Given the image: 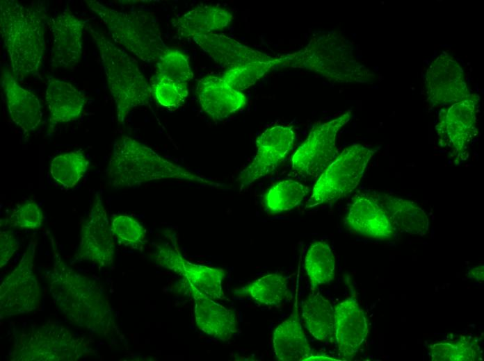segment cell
Masks as SVG:
<instances>
[{
    "instance_id": "cell-1",
    "label": "cell",
    "mask_w": 484,
    "mask_h": 361,
    "mask_svg": "<svg viewBox=\"0 0 484 361\" xmlns=\"http://www.w3.org/2000/svg\"><path fill=\"white\" fill-rule=\"evenodd\" d=\"M51 242L54 264L49 276V291L58 308L78 326L97 335H106L113 317L101 285L68 267L57 251L53 237Z\"/></svg>"
},
{
    "instance_id": "cell-2",
    "label": "cell",
    "mask_w": 484,
    "mask_h": 361,
    "mask_svg": "<svg viewBox=\"0 0 484 361\" xmlns=\"http://www.w3.org/2000/svg\"><path fill=\"white\" fill-rule=\"evenodd\" d=\"M47 5L37 1L23 5L14 0L0 1V32L17 78L37 74L45 45Z\"/></svg>"
},
{
    "instance_id": "cell-3",
    "label": "cell",
    "mask_w": 484,
    "mask_h": 361,
    "mask_svg": "<svg viewBox=\"0 0 484 361\" xmlns=\"http://www.w3.org/2000/svg\"><path fill=\"white\" fill-rule=\"evenodd\" d=\"M106 174L109 184L115 188L138 187L148 182L166 179L193 181L210 187L218 185L210 179L197 176L167 160L150 147L127 135H122L114 142Z\"/></svg>"
},
{
    "instance_id": "cell-4",
    "label": "cell",
    "mask_w": 484,
    "mask_h": 361,
    "mask_svg": "<svg viewBox=\"0 0 484 361\" xmlns=\"http://www.w3.org/2000/svg\"><path fill=\"white\" fill-rule=\"evenodd\" d=\"M280 67L302 68L339 83H369L376 74L354 57L350 43L336 32L315 35L302 49L282 56Z\"/></svg>"
},
{
    "instance_id": "cell-5",
    "label": "cell",
    "mask_w": 484,
    "mask_h": 361,
    "mask_svg": "<svg viewBox=\"0 0 484 361\" xmlns=\"http://www.w3.org/2000/svg\"><path fill=\"white\" fill-rule=\"evenodd\" d=\"M88 29L99 50L118 122L123 124L131 110L150 104V85L132 57L98 29L90 25Z\"/></svg>"
},
{
    "instance_id": "cell-6",
    "label": "cell",
    "mask_w": 484,
    "mask_h": 361,
    "mask_svg": "<svg viewBox=\"0 0 484 361\" xmlns=\"http://www.w3.org/2000/svg\"><path fill=\"white\" fill-rule=\"evenodd\" d=\"M88 8L104 24L112 39L147 63H156L169 47L162 39L154 15L145 11L117 10L95 0Z\"/></svg>"
},
{
    "instance_id": "cell-7",
    "label": "cell",
    "mask_w": 484,
    "mask_h": 361,
    "mask_svg": "<svg viewBox=\"0 0 484 361\" xmlns=\"http://www.w3.org/2000/svg\"><path fill=\"white\" fill-rule=\"evenodd\" d=\"M86 340L52 320L23 330L12 352L16 361H74L86 353Z\"/></svg>"
},
{
    "instance_id": "cell-8",
    "label": "cell",
    "mask_w": 484,
    "mask_h": 361,
    "mask_svg": "<svg viewBox=\"0 0 484 361\" xmlns=\"http://www.w3.org/2000/svg\"><path fill=\"white\" fill-rule=\"evenodd\" d=\"M376 151L359 144L346 148L321 174L306 208L335 201L350 194Z\"/></svg>"
},
{
    "instance_id": "cell-9",
    "label": "cell",
    "mask_w": 484,
    "mask_h": 361,
    "mask_svg": "<svg viewBox=\"0 0 484 361\" xmlns=\"http://www.w3.org/2000/svg\"><path fill=\"white\" fill-rule=\"evenodd\" d=\"M36 241L31 240L17 266L4 277L0 286L1 319L36 310L40 287L33 271Z\"/></svg>"
},
{
    "instance_id": "cell-10",
    "label": "cell",
    "mask_w": 484,
    "mask_h": 361,
    "mask_svg": "<svg viewBox=\"0 0 484 361\" xmlns=\"http://www.w3.org/2000/svg\"><path fill=\"white\" fill-rule=\"evenodd\" d=\"M351 117V110L315 127L298 147L291 159L292 168L298 173L316 177L334 160L336 137L339 131Z\"/></svg>"
},
{
    "instance_id": "cell-11",
    "label": "cell",
    "mask_w": 484,
    "mask_h": 361,
    "mask_svg": "<svg viewBox=\"0 0 484 361\" xmlns=\"http://www.w3.org/2000/svg\"><path fill=\"white\" fill-rule=\"evenodd\" d=\"M115 243L100 192L95 194L88 217L81 229L76 254L78 260L89 261L102 267L113 263Z\"/></svg>"
},
{
    "instance_id": "cell-12",
    "label": "cell",
    "mask_w": 484,
    "mask_h": 361,
    "mask_svg": "<svg viewBox=\"0 0 484 361\" xmlns=\"http://www.w3.org/2000/svg\"><path fill=\"white\" fill-rule=\"evenodd\" d=\"M294 135L290 126H275L264 131L257 139L255 158L236 179L241 187H248L273 171L291 150Z\"/></svg>"
},
{
    "instance_id": "cell-13",
    "label": "cell",
    "mask_w": 484,
    "mask_h": 361,
    "mask_svg": "<svg viewBox=\"0 0 484 361\" xmlns=\"http://www.w3.org/2000/svg\"><path fill=\"white\" fill-rule=\"evenodd\" d=\"M479 97L469 94L442 112L436 125L439 144L459 154L476 135V113Z\"/></svg>"
},
{
    "instance_id": "cell-14",
    "label": "cell",
    "mask_w": 484,
    "mask_h": 361,
    "mask_svg": "<svg viewBox=\"0 0 484 361\" xmlns=\"http://www.w3.org/2000/svg\"><path fill=\"white\" fill-rule=\"evenodd\" d=\"M428 101L434 106L452 105L470 93L458 62L444 52L433 60L425 80Z\"/></svg>"
},
{
    "instance_id": "cell-15",
    "label": "cell",
    "mask_w": 484,
    "mask_h": 361,
    "mask_svg": "<svg viewBox=\"0 0 484 361\" xmlns=\"http://www.w3.org/2000/svg\"><path fill=\"white\" fill-rule=\"evenodd\" d=\"M157 264L175 271L186 278L188 285L212 299H223L222 282L225 277L223 269L198 265L186 260L180 253L168 245L156 246L154 253Z\"/></svg>"
},
{
    "instance_id": "cell-16",
    "label": "cell",
    "mask_w": 484,
    "mask_h": 361,
    "mask_svg": "<svg viewBox=\"0 0 484 361\" xmlns=\"http://www.w3.org/2000/svg\"><path fill=\"white\" fill-rule=\"evenodd\" d=\"M88 20L79 19L66 8L49 21L53 37L51 65L71 68L81 59L83 32Z\"/></svg>"
},
{
    "instance_id": "cell-17",
    "label": "cell",
    "mask_w": 484,
    "mask_h": 361,
    "mask_svg": "<svg viewBox=\"0 0 484 361\" xmlns=\"http://www.w3.org/2000/svg\"><path fill=\"white\" fill-rule=\"evenodd\" d=\"M1 83L9 115L24 135L28 137L42 121L43 112L40 101L33 92L19 85L10 69L2 68Z\"/></svg>"
},
{
    "instance_id": "cell-18",
    "label": "cell",
    "mask_w": 484,
    "mask_h": 361,
    "mask_svg": "<svg viewBox=\"0 0 484 361\" xmlns=\"http://www.w3.org/2000/svg\"><path fill=\"white\" fill-rule=\"evenodd\" d=\"M197 94L203 111L213 121H221L242 109L245 95L230 87L222 78L207 76L197 85Z\"/></svg>"
},
{
    "instance_id": "cell-19",
    "label": "cell",
    "mask_w": 484,
    "mask_h": 361,
    "mask_svg": "<svg viewBox=\"0 0 484 361\" xmlns=\"http://www.w3.org/2000/svg\"><path fill=\"white\" fill-rule=\"evenodd\" d=\"M369 333L365 314L353 298L339 303L334 308V335L340 354L353 357Z\"/></svg>"
},
{
    "instance_id": "cell-20",
    "label": "cell",
    "mask_w": 484,
    "mask_h": 361,
    "mask_svg": "<svg viewBox=\"0 0 484 361\" xmlns=\"http://www.w3.org/2000/svg\"><path fill=\"white\" fill-rule=\"evenodd\" d=\"M345 221L353 231L373 238H389L396 232L376 198L365 194L353 198Z\"/></svg>"
},
{
    "instance_id": "cell-21",
    "label": "cell",
    "mask_w": 484,
    "mask_h": 361,
    "mask_svg": "<svg viewBox=\"0 0 484 361\" xmlns=\"http://www.w3.org/2000/svg\"><path fill=\"white\" fill-rule=\"evenodd\" d=\"M190 38L216 63L228 69L275 58L222 34H195Z\"/></svg>"
},
{
    "instance_id": "cell-22",
    "label": "cell",
    "mask_w": 484,
    "mask_h": 361,
    "mask_svg": "<svg viewBox=\"0 0 484 361\" xmlns=\"http://www.w3.org/2000/svg\"><path fill=\"white\" fill-rule=\"evenodd\" d=\"M195 301V318L199 329L207 335L226 342L236 333L234 312L188 285Z\"/></svg>"
},
{
    "instance_id": "cell-23",
    "label": "cell",
    "mask_w": 484,
    "mask_h": 361,
    "mask_svg": "<svg viewBox=\"0 0 484 361\" xmlns=\"http://www.w3.org/2000/svg\"><path fill=\"white\" fill-rule=\"evenodd\" d=\"M45 100L49 111V131L60 123L77 119L87 101L85 95L72 84L49 77Z\"/></svg>"
},
{
    "instance_id": "cell-24",
    "label": "cell",
    "mask_w": 484,
    "mask_h": 361,
    "mask_svg": "<svg viewBox=\"0 0 484 361\" xmlns=\"http://www.w3.org/2000/svg\"><path fill=\"white\" fill-rule=\"evenodd\" d=\"M273 344L275 355L280 360H306L313 355V350L302 328L297 292L290 317L282 321L273 332Z\"/></svg>"
},
{
    "instance_id": "cell-25",
    "label": "cell",
    "mask_w": 484,
    "mask_h": 361,
    "mask_svg": "<svg viewBox=\"0 0 484 361\" xmlns=\"http://www.w3.org/2000/svg\"><path fill=\"white\" fill-rule=\"evenodd\" d=\"M376 198L396 231L419 235L428 233V217L415 203L389 194L378 195Z\"/></svg>"
},
{
    "instance_id": "cell-26",
    "label": "cell",
    "mask_w": 484,
    "mask_h": 361,
    "mask_svg": "<svg viewBox=\"0 0 484 361\" xmlns=\"http://www.w3.org/2000/svg\"><path fill=\"white\" fill-rule=\"evenodd\" d=\"M233 19L228 10L212 6H202L190 10L172 19V26L183 37L214 33L227 26Z\"/></svg>"
},
{
    "instance_id": "cell-27",
    "label": "cell",
    "mask_w": 484,
    "mask_h": 361,
    "mask_svg": "<svg viewBox=\"0 0 484 361\" xmlns=\"http://www.w3.org/2000/svg\"><path fill=\"white\" fill-rule=\"evenodd\" d=\"M305 327L316 339L324 341L334 335V308L317 289H311L302 305Z\"/></svg>"
},
{
    "instance_id": "cell-28",
    "label": "cell",
    "mask_w": 484,
    "mask_h": 361,
    "mask_svg": "<svg viewBox=\"0 0 484 361\" xmlns=\"http://www.w3.org/2000/svg\"><path fill=\"white\" fill-rule=\"evenodd\" d=\"M305 269L311 289L330 283L335 271V259L330 246L323 242L313 243L305 256Z\"/></svg>"
},
{
    "instance_id": "cell-29",
    "label": "cell",
    "mask_w": 484,
    "mask_h": 361,
    "mask_svg": "<svg viewBox=\"0 0 484 361\" xmlns=\"http://www.w3.org/2000/svg\"><path fill=\"white\" fill-rule=\"evenodd\" d=\"M288 292L287 278L280 274H271L255 280L236 291V293L250 296L264 305H277L286 299Z\"/></svg>"
},
{
    "instance_id": "cell-30",
    "label": "cell",
    "mask_w": 484,
    "mask_h": 361,
    "mask_svg": "<svg viewBox=\"0 0 484 361\" xmlns=\"http://www.w3.org/2000/svg\"><path fill=\"white\" fill-rule=\"evenodd\" d=\"M88 164L83 151L78 149L54 157L49 171L56 183L64 187L72 188L83 178Z\"/></svg>"
},
{
    "instance_id": "cell-31",
    "label": "cell",
    "mask_w": 484,
    "mask_h": 361,
    "mask_svg": "<svg viewBox=\"0 0 484 361\" xmlns=\"http://www.w3.org/2000/svg\"><path fill=\"white\" fill-rule=\"evenodd\" d=\"M307 193V188L293 180H282L271 187L266 194V209L272 213L287 211L299 205Z\"/></svg>"
},
{
    "instance_id": "cell-32",
    "label": "cell",
    "mask_w": 484,
    "mask_h": 361,
    "mask_svg": "<svg viewBox=\"0 0 484 361\" xmlns=\"http://www.w3.org/2000/svg\"><path fill=\"white\" fill-rule=\"evenodd\" d=\"M282 56L270 60L256 61L228 69L222 78L232 88L242 91L252 85L281 64Z\"/></svg>"
},
{
    "instance_id": "cell-33",
    "label": "cell",
    "mask_w": 484,
    "mask_h": 361,
    "mask_svg": "<svg viewBox=\"0 0 484 361\" xmlns=\"http://www.w3.org/2000/svg\"><path fill=\"white\" fill-rule=\"evenodd\" d=\"M156 65V75L170 81L188 83L194 76L187 56L175 49L169 48Z\"/></svg>"
},
{
    "instance_id": "cell-34",
    "label": "cell",
    "mask_w": 484,
    "mask_h": 361,
    "mask_svg": "<svg viewBox=\"0 0 484 361\" xmlns=\"http://www.w3.org/2000/svg\"><path fill=\"white\" fill-rule=\"evenodd\" d=\"M429 349L433 361H469L481 358L479 346L469 340L437 343Z\"/></svg>"
},
{
    "instance_id": "cell-35",
    "label": "cell",
    "mask_w": 484,
    "mask_h": 361,
    "mask_svg": "<svg viewBox=\"0 0 484 361\" xmlns=\"http://www.w3.org/2000/svg\"><path fill=\"white\" fill-rule=\"evenodd\" d=\"M111 230L120 245L132 249L143 250L146 241V230L131 217L116 216L112 220Z\"/></svg>"
},
{
    "instance_id": "cell-36",
    "label": "cell",
    "mask_w": 484,
    "mask_h": 361,
    "mask_svg": "<svg viewBox=\"0 0 484 361\" xmlns=\"http://www.w3.org/2000/svg\"><path fill=\"white\" fill-rule=\"evenodd\" d=\"M188 83H178L154 75L151 80L152 94L162 106L177 108L182 106L188 94Z\"/></svg>"
},
{
    "instance_id": "cell-37",
    "label": "cell",
    "mask_w": 484,
    "mask_h": 361,
    "mask_svg": "<svg viewBox=\"0 0 484 361\" xmlns=\"http://www.w3.org/2000/svg\"><path fill=\"white\" fill-rule=\"evenodd\" d=\"M43 221V214L34 201H29L17 205L9 214L6 224L10 227L36 229Z\"/></svg>"
},
{
    "instance_id": "cell-38",
    "label": "cell",
    "mask_w": 484,
    "mask_h": 361,
    "mask_svg": "<svg viewBox=\"0 0 484 361\" xmlns=\"http://www.w3.org/2000/svg\"><path fill=\"white\" fill-rule=\"evenodd\" d=\"M19 249V241L10 230L0 232V267L2 268L10 260Z\"/></svg>"
},
{
    "instance_id": "cell-39",
    "label": "cell",
    "mask_w": 484,
    "mask_h": 361,
    "mask_svg": "<svg viewBox=\"0 0 484 361\" xmlns=\"http://www.w3.org/2000/svg\"><path fill=\"white\" fill-rule=\"evenodd\" d=\"M469 276L476 279L477 280H483V266L471 269L469 271Z\"/></svg>"
},
{
    "instance_id": "cell-40",
    "label": "cell",
    "mask_w": 484,
    "mask_h": 361,
    "mask_svg": "<svg viewBox=\"0 0 484 361\" xmlns=\"http://www.w3.org/2000/svg\"><path fill=\"white\" fill-rule=\"evenodd\" d=\"M306 360H337L336 359H333L327 356L324 355H312L311 356L308 357Z\"/></svg>"
}]
</instances>
